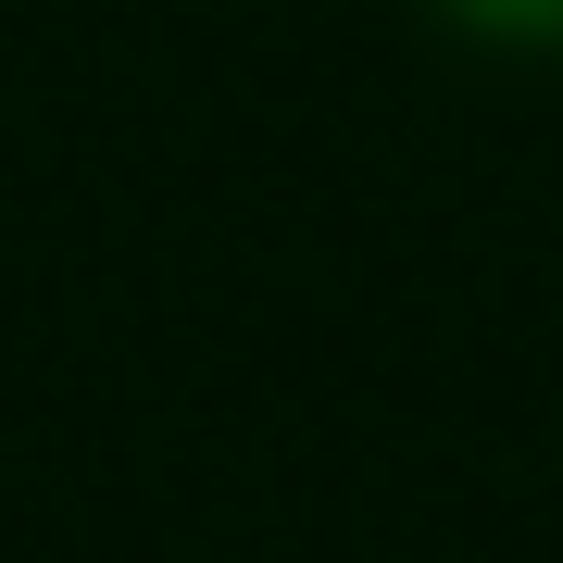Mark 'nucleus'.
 Masks as SVG:
<instances>
[{
    "mask_svg": "<svg viewBox=\"0 0 563 563\" xmlns=\"http://www.w3.org/2000/svg\"><path fill=\"white\" fill-rule=\"evenodd\" d=\"M463 13H488V25H563V0H463Z\"/></svg>",
    "mask_w": 563,
    "mask_h": 563,
    "instance_id": "1",
    "label": "nucleus"
}]
</instances>
